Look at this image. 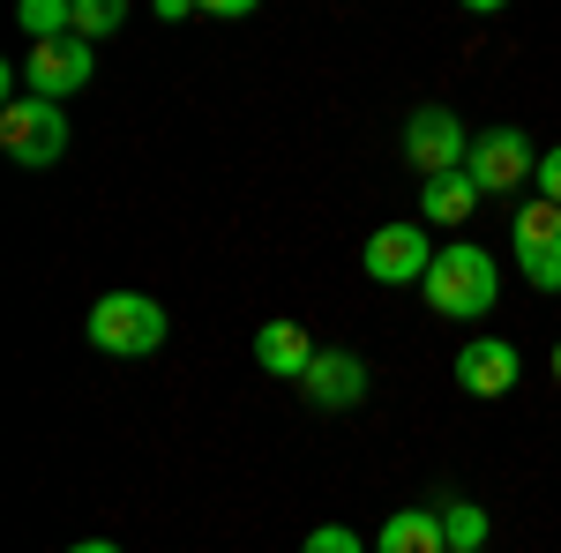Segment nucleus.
Wrapping results in <instances>:
<instances>
[{"label": "nucleus", "mask_w": 561, "mask_h": 553, "mask_svg": "<svg viewBox=\"0 0 561 553\" xmlns=\"http://www.w3.org/2000/svg\"><path fill=\"white\" fill-rule=\"evenodd\" d=\"M150 8H158V23H180V15H203L195 0H150Z\"/></svg>", "instance_id": "412c9836"}, {"label": "nucleus", "mask_w": 561, "mask_h": 553, "mask_svg": "<svg viewBox=\"0 0 561 553\" xmlns=\"http://www.w3.org/2000/svg\"><path fill=\"white\" fill-rule=\"evenodd\" d=\"M531 180H539L547 203H561V142H554V150H539V172H531Z\"/></svg>", "instance_id": "6ab92c4d"}, {"label": "nucleus", "mask_w": 561, "mask_h": 553, "mask_svg": "<svg viewBox=\"0 0 561 553\" xmlns=\"http://www.w3.org/2000/svg\"><path fill=\"white\" fill-rule=\"evenodd\" d=\"M449 553H486V546H449Z\"/></svg>", "instance_id": "393cba45"}, {"label": "nucleus", "mask_w": 561, "mask_h": 553, "mask_svg": "<svg viewBox=\"0 0 561 553\" xmlns=\"http://www.w3.org/2000/svg\"><path fill=\"white\" fill-rule=\"evenodd\" d=\"M517 375H524V359H517L510 337H472L457 352V389H465V396H510Z\"/></svg>", "instance_id": "1a4fd4ad"}, {"label": "nucleus", "mask_w": 561, "mask_h": 553, "mask_svg": "<svg viewBox=\"0 0 561 553\" xmlns=\"http://www.w3.org/2000/svg\"><path fill=\"white\" fill-rule=\"evenodd\" d=\"M90 68H98V53H90V38H38L31 45V60H23V83L38 90V97H68V90L90 83Z\"/></svg>", "instance_id": "0eeeda50"}, {"label": "nucleus", "mask_w": 561, "mask_h": 553, "mask_svg": "<svg viewBox=\"0 0 561 553\" xmlns=\"http://www.w3.org/2000/svg\"><path fill=\"white\" fill-rule=\"evenodd\" d=\"M128 23V0H76V38H113Z\"/></svg>", "instance_id": "2eb2a0df"}, {"label": "nucleus", "mask_w": 561, "mask_h": 553, "mask_svg": "<svg viewBox=\"0 0 561 553\" xmlns=\"http://www.w3.org/2000/svg\"><path fill=\"white\" fill-rule=\"evenodd\" d=\"M0 150L23 172L60 165V158H68V113H60L53 97H38V90L8 97V105H0Z\"/></svg>", "instance_id": "7ed1b4c3"}, {"label": "nucleus", "mask_w": 561, "mask_h": 553, "mask_svg": "<svg viewBox=\"0 0 561 553\" xmlns=\"http://www.w3.org/2000/svg\"><path fill=\"white\" fill-rule=\"evenodd\" d=\"M554 382H561V337H554Z\"/></svg>", "instance_id": "b1692460"}, {"label": "nucleus", "mask_w": 561, "mask_h": 553, "mask_svg": "<svg viewBox=\"0 0 561 553\" xmlns=\"http://www.w3.org/2000/svg\"><path fill=\"white\" fill-rule=\"evenodd\" d=\"M68 553H121L113 539H83V546H68Z\"/></svg>", "instance_id": "5701e85b"}, {"label": "nucleus", "mask_w": 561, "mask_h": 553, "mask_svg": "<svg viewBox=\"0 0 561 553\" xmlns=\"http://www.w3.org/2000/svg\"><path fill=\"white\" fill-rule=\"evenodd\" d=\"M479 203H486V195H479V180H472L465 165H457V172H434V180H420V217H427V224H465Z\"/></svg>", "instance_id": "9b49d317"}, {"label": "nucleus", "mask_w": 561, "mask_h": 553, "mask_svg": "<svg viewBox=\"0 0 561 553\" xmlns=\"http://www.w3.org/2000/svg\"><path fill=\"white\" fill-rule=\"evenodd\" d=\"M465 172L479 180V195H517L524 180L539 172V150L524 128H479L472 150H465Z\"/></svg>", "instance_id": "20e7f679"}, {"label": "nucleus", "mask_w": 561, "mask_h": 553, "mask_svg": "<svg viewBox=\"0 0 561 553\" xmlns=\"http://www.w3.org/2000/svg\"><path fill=\"white\" fill-rule=\"evenodd\" d=\"M465 150H472V135L457 128L449 105H412V113H404V165L420 172V180L457 172V165H465Z\"/></svg>", "instance_id": "39448f33"}, {"label": "nucleus", "mask_w": 561, "mask_h": 553, "mask_svg": "<svg viewBox=\"0 0 561 553\" xmlns=\"http://www.w3.org/2000/svg\"><path fill=\"white\" fill-rule=\"evenodd\" d=\"M524 262V277L539 285V292H561V247H531V255H517Z\"/></svg>", "instance_id": "a211bd4d"}, {"label": "nucleus", "mask_w": 561, "mask_h": 553, "mask_svg": "<svg viewBox=\"0 0 561 553\" xmlns=\"http://www.w3.org/2000/svg\"><path fill=\"white\" fill-rule=\"evenodd\" d=\"M300 553H367V546H359V531H345V523H314L300 539Z\"/></svg>", "instance_id": "f3484780"}, {"label": "nucleus", "mask_w": 561, "mask_h": 553, "mask_svg": "<svg viewBox=\"0 0 561 553\" xmlns=\"http://www.w3.org/2000/svg\"><path fill=\"white\" fill-rule=\"evenodd\" d=\"M510 240H517V255H531V247H561V203L531 195V203L510 217Z\"/></svg>", "instance_id": "ddd939ff"}, {"label": "nucleus", "mask_w": 561, "mask_h": 553, "mask_svg": "<svg viewBox=\"0 0 561 553\" xmlns=\"http://www.w3.org/2000/svg\"><path fill=\"white\" fill-rule=\"evenodd\" d=\"M375 553H449V531H442V509H404L382 523Z\"/></svg>", "instance_id": "f8f14e48"}, {"label": "nucleus", "mask_w": 561, "mask_h": 553, "mask_svg": "<svg viewBox=\"0 0 561 553\" xmlns=\"http://www.w3.org/2000/svg\"><path fill=\"white\" fill-rule=\"evenodd\" d=\"M314 352H322V344L307 337L300 322H262L255 330V367L277 375V382H300L307 367H314Z\"/></svg>", "instance_id": "9d476101"}, {"label": "nucleus", "mask_w": 561, "mask_h": 553, "mask_svg": "<svg viewBox=\"0 0 561 553\" xmlns=\"http://www.w3.org/2000/svg\"><path fill=\"white\" fill-rule=\"evenodd\" d=\"M434 255H442V247H427V232H420V224H382V232L367 240L359 269H367L375 285H427Z\"/></svg>", "instance_id": "423d86ee"}, {"label": "nucleus", "mask_w": 561, "mask_h": 553, "mask_svg": "<svg viewBox=\"0 0 561 553\" xmlns=\"http://www.w3.org/2000/svg\"><path fill=\"white\" fill-rule=\"evenodd\" d=\"M300 396L314 412H352L367 396V359L359 352H314V367L300 375Z\"/></svg>", "instance_id": "6e6552de"}, {"label": "nucleus", "mask_w": 561, "mask_h": 553, "mask_svg": "<svg viewBox=\"0 0 561 553\" xmlns=\"http://www.w3.org/2000/svg\"><path fill=\"white\" fill-rule=\"evenodd\" d=\"M457 8H472V15H502L510 0H457Z\"/></svg>", "instance_id": "4be33fe9"}, {"label": "nucleus", "mask_w": 561, "mask_h": 553, "mask_svg": "<svg viewBox=\"0 0 561 553\" xmlns=\"http://www.w3.org/2000/svg\"><path fill=\"white\" fill-rule=\"evenodd\" d=\"M195 8H203V15H255L262 0H195Z\"/></svg>", "instance_id": "aec40b11"}, {"label": "nucleus", "mask_w": 561, "mask_h": 553, "mask_svg": "<svg viewBox=\"0 0 561 553\" xmlns=\"http://www.w3.org/2000/svg\"><path fill=\"white\" fill-rule=\"evenodd\" d=\"M83 330H90V344H98L105 359H150L173 322H165V307H158L150 292H105L98 307H90Z\"/></svg>", "instance_id": "f03ea898"}, {"label": "nucleus", "mask_w": 561, "mask_h": 553, "mask_svg": "<svg viewBox=\"0 0 561 553\" xmlns=\"http://www.w3.org/2000/svg\"><path fill=\"white\" fill-rule=\"evenodd\" d=\"M420 299H427L442 322H479V314H494V299H502V269H494L486 247L457 240V247H442V255H434Z\"/></svg>", "instance_id": "f257e3e1"}, {"label": "nucleus", "mask_w": 561, "mask_h": 553, "mask_svg": "<svg viewBox=\"0 0 561 553\" xmlns=\"http://www.w3.org/2000/svg\"><path fill=\"white\" fill-rule=\"evenodd\" d=\"M15 23H23V38H68L76 31V0H15Z\"/></svg>", "instance_id": "4468645a"}, {"label": "nucleus", "mask_w": 561, "mask_h": 553, "mask_svg": "<svg viewBox=\"0 0 561 553\" xmlns=\"http://www.w3.org/2000/svg\"><path fill=\"white\" fill-rule=\"evenodd\" d=\"M442 531H449V546H486V509L479 502H449L442 509Z\"/></svg>", "instance_id": "dca6fc26"}]
</instances>
